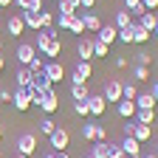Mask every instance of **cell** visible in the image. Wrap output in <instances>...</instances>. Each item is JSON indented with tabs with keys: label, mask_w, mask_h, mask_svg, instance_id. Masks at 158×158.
Here are the masks:
<instances>
[{
	"label": "cell",
	"mask_w": 158,
	"mask_h": 158,
	"mask_svg": "<svg viewBox=\"0 0 158 158\" xmlns=\"http://www.w3.org/2000/svg\"><path fill=\"white\" fill-rule=\"evenodd\" d=\"M14 147H17L20 155H28V158H31V155L37 152V135H34V133H20L17 141H14Z\"/></svg>",
	"instance_id": "cell-1"
},
{
	"label": "cell",
	"mask_w": 158,
	"mask_h": 158,
	"mask_svg": "<svg viewBox=\"0 0 158 158\" xmlns=\"http://www.w3.org/2000/svg\"><path fill=\"white\" fill-rule=\"evenodd\" d=\"M11 105H14V110L26 113V110L31 107V88H14V93H11Z\"/></svg>",
	"instance_id": "cell-2"
},
{
	"label": "cell",
	"mask_w": 158,
	"mask_h": 158,
	"mask_svg": "<svg viewBox=\"0 0 158 158\" xmlns=\"http://www.w3.org/2000/svg\"><path fill=\"white\" fill-rule=\"evenodd\" d=\"M48 138H51L54 152H62V150H68V144H71V135H68V130H65V127H56Z\"/></svg>",
	"instance_id": "cell-3"
},
{
	"label": "cell",
	"mask_w": 158,
	"mask_h": 158,
	"mask_svg": "<svg viewBox=\"0 0 158 158\" xmlns=\"http://www.w3.org/2000/svg\"><path fill=\"white\" fill-rule=\"evenodd\" d=\"M40 110H43V113H56V110H59V96H56V90H54V88L43 90V102H40Z\"/></svg>",
	"instance_id": "cell-4"
},
{
	"label": "cell",
	"mask_w": 158,
	"mask_h": 158,
	"mask_svg": "<svg viewBox=\"0 0 158 158\" xmlns=\"http://www.w3.org/2000/svg\"><path fill=\"white\" fill-rule=\"evenodd\" d=\"M14 56H17V62L23 65V68H28V62L37 56V48H34L31 43H20V45H17V51H14Z\"/></svg>",
	"instance_id": "cell-5"
},
{
	"label": "cell",
	"mask_w": 158,
	"mask_h": 158,
	"mask_svg": "<svg viewBox=\"0 0 158 158\" xmlns=\"http://www.w3.org/2000/svg\"><path fill=\"white\" fill-rule=\"evenodd\" d=\"M43 73H45V76L51 79V85H56V82H62V79H65V68H62V62H56V59H51V62H45Z\"/></svg>",
	"instance_id": "cell-6"
},
{
	"label": "cell",
	"mask_w": 158,
	"mask_h": 158,
	"mask_svg": "<svg viewBox=\"0 0 158 158\" xmlns=\"http://www.w3.org/2000/svg\"><path fill=\"white\" fill-rule=\"evenodd\" d=\"M88 110H90V116H93V118L105 116V110H107V102H105V96H99V93H90V96H88Z\"/></svg>",
	"instance_id": "cell-7"
},
{
	"label": "cell",
	"mask_w": 158,
	"mask_h": 158,
	"mask_svg": "<svg viewBox=\"0 0 158 158\" xmlns=\"http://www.w3.org/2000/svg\"><path fill=\"white\" fill-rule=\"evenodd\" d=\"M102 96H105V102H122V82L118 79H107Z\"/></svg>",
	"instance_id": "cell-8"
},
{
	"label": "cell",
	"mask_w": 158,
	"mask_h": 158,
	"mask_svg": "<svg viewBox=\"0 0 158 158\" xmlns=\"http://www.w3.org/2000/svg\"><path fill=\"white\" fill-rule=\"evenodd\" d=\"M96 40H102V43H107V45H113L116 40H118V28L116 26H110V23H105L102 28L96 31Z\"/></svg>",
	"instance_id": "cell-9"
},
{
	"label": "cell",
	"mask_w": 158,
	"mask_h": 158,
	"mask_svg": "<svg viewBox=\"0 0 158 158\" xmlns=\"http://www.w3.org/2000/svg\"><path fill=\"white\" fill-rule=\"evenodd\" d=\"M76 54H79V59L90 62V59H93V40H90V37H82V40L76 43Z\"/></svg>",
	"instance_id": "cell-10"
},
{
	"label": "cell",
	"mask_w": 158,
	"mask_h": 158,
	"mask_svg": "<svg viewBox=\"0 0 158 158\" xmlns=\"http://www.w3.org/2000/svg\"><path fill=\"white\" fill-rule=\"evenodd\" d=\"M79 17H82V23H85V31H99L102 28V20H99V14H93V11H82L79 9Z\"/></svg>",
	"instance_id": "cell-11"
},
{
	"label": "cell",
	"mask_w": 158,
	"mask_h": 158,
	"mask_svg": "<svg viewBox=\"0 0 158 158\" xmlns=\"http://www.w3.org/2000/svg\"><path fill=\"white\" fill-rule=\"evenodd\" d=\"M6 28H9V34H11V37H23L26 23H23V17H20V14H14V17H9V20H6Z\"/></svg>",
	"instance_id": "cell-12"
},
{
	"label": "cell",
	"mask_w": 158,
	"mask_h": 158,
	"mask_svg": "<svg viewBox=\"0 0 158 158\" xmlns=\"http://www.w3.org/2000/svg\"><path fill=\"white\" fill-rule=\"evenodd\" d=\"M20 17H23V23H26V28H34V31H40L43 28V20H40V11H20Z\"/></svg>",
	"instance_id": "cell-13"
},
{
	"label": "cell",
	"mask_w": 158,
	"mask_h": 158,
	"mask_svg": "<svg viewBox=\"0 0 158 158\" xmlns=\"http://www.w3.org/2000/svg\"><path fill=\"white\" fill-rule=\"evenodd\" d=\"M150 135H152V127L150 124H138L135 122V130H133V138L138 144H144V141H150Z\"/></svg>",
	"instance_id": "cell-14"
},
{
	"label": "cell",
	"mask_w": 158,
	"mask_h": 158,
	"mask_svg": "<svg viewBox=\"0 0 158 158\" xmlns=\"http://www.w3.org/2000/svg\"><path fill=\"white\" fill-rule=\"evenodd\" d=\"M135 102H133V99H122V102H118V116H122V118H133L135 116Z\"/></svg>",
	"instance_id": "cell-15"
},
{
	"label": "cell",
	"mask_w": 158,
	"mask_h": 158,
	"mask_svg": "<svg viewBox=\"0 0 158 158\" xmlns=\"http://www.w3.org/2000/svg\"><path fill=\"white\" fill-rule=\"evenodd\" d=\"M133 102H135V107H138V110H152V107H155V99H152V93H138V96L133 99Z\"/></svg>",
	"instance_id": "cell-16"
},
{
	"label": "cell",
	"mask_w": 158,
	"mask_h": 158,
	"mask_svg": "<svg viewBox=\"0 0 158 158\" xmlns=\"http://www.w3.org/2000/svg\"><path fill=\"white\" fill-rule=\"evenodd\" d=\"M73 73L82 79V82H88V79L93 76V68H90V62H85V59H79L76 62V68H73Z\"/></svg>",
	"instance_id": "cell-17"
},
{
	"label": "cell",
	"mask_w": 158,
	"mask_h": 158,
	"mask_svg": "<svg viewBox=\"0 0 158 158\" xmlns=\"http://www.w3.org/2000/svg\"><path fill=\"white\" fill-rule=\"evenodd\" d=\"M155 23H158V14H155V11H144L141 17H138V26H141V28H147L150 34H152Z\"/></svg>",
	"instance_id": "cell-18"
},
{
	"label": "cell",
	"mask_w": 158,
	"mask_h": 158,
	"mask_svg": "<svg viewBox=\"0 0 158 158\" xmlns=\"http://www.w3.org/2000/svg\"><path fill=\"white\" fill-rule=\"evenodd\" d=\"M14 6L20 9V11H43L45 6H43V0H14Z\"/></svg>",
	"instance_id": "cell-19"
},
{
	"label": "cell",
	"mask_w": 158,
	"mask_h": 158,
	"mask_svg": "<svg viewBox=\"0 0 158 158\" xmlns=\"http://www.w3.org/2000/svg\"><path fill=\"white\" fill-rule=\"evenodd\" d=\"M122 150H124L127 155H141V144H138L133 135H124V141H122Z\"/></svg>",
	"instance_id": "cell-20"
},
{
	"label": "cell",
	"mask_w": 158,
	"mask_h": 158,
	"mask_svg": "<svg viewBox=\"0 0 158 158\" xmlns=\"http://www.w3.org/2000/svg\"><path fill=\"white\" fill-rule=\"evenodd\" d=\"M133 43H138V45L150 43V31H147V28H141L138 23H133Z\"/></svg>",
	"instance_id": "cell-21"
},
{
	"label": "cell",
	"mask_w": 158,
	"mask_h": 158,
	"mask_svg": "<svg viewBox=\"0 0 158 158\" xmlns=\"http://www.w3.org/2000/svg\"><path fill=\"white\" fill-rule=\"evenodd\" d=\"M14 79H17V88H31V79H34V76H31V71H28V68L20 65V71H17V76H14Z\"/></svg>",
	"instance_id": "cell-22"
},
{
	"label": "cell",
	"mask_w": 158,
	"mask_h": 158,
	"mask_svg": "<svg viewBox=\"0 0 158 158\" xmlns=\"http://www.w3.org/2000/svg\"><path fill=\"white\" fill-rule=\"evenodd\" d=\"M31 88H34V90H48V88H54V85H51V79H48L45 73H34Z\"/></svg>",
	"instance_id": "cell-23"
},
{
	"label": "cell",
	"mask_w": 158,
	"mask_h": 158,
	"mask_svg": "<svg viewBox=\"0 0 158 158\" xmlns=\"http://www.w3.org/2000/svg\"><path fill=\"white\" fill-rule=\"evenodd\" d=\"M96 130H99V124L96 122H82V138H85V141H96Z\"/></svg>",
	"instance_id": "cell-24"
},
{
	"label": "cell",
	"mask_w": 158,
	"mask_h": 158,
	"mask_svg": "<svg viewBox=\"0 0 158 158\" xmlns=\"http://www.w3.org/2000/svg\"><path fill=\"white\" fill-rule=\"evenodd\" d=\"M56 11H59V14H76V11H79V0H59Z\"/></svg>",
	"instance_id": "cell-25"
},
{
	"label": "cell",
	"mask_w": 158,
	"mask_h": 158,
	"mask_svg": "<svg viewBox=\"0 0 158 158\" xmlns=\"http://www.w3.org/2000/svg\"><path fill=\"white\" fill-rule=\"evenodd\" d=\"M68 31H71V34H76V37H82V34H85V23H82V17H79V11L71 17V23H68Z\"/></svg>",
	"instance_id": "cell-26"
},
{
	"label": "cell",
	"mask_w": 158,
	"mask_h": 158,
	"mask_svg": "<svg viewBox=\"0 0 158 158\" xmlns=\"http://www.w3.org/2000/svg\"><path fill=\"white\" fill-rule=\"evenodd\" d=\"M133 118H135L138 124H150V127H152V122H155V110H135Z\"/></svg>",
	"instance_id": "cell-27"
},
{
	"label": "cell",
	"mask_w": 158,
	"mask_h": 158,
	"mask_svg": "<svg viewBox=\"0 0 158 158\" xmlns=\"http://www.w3.org/2000/svg\"><path fill=\"white\" fill-rule=\"evenodd\" d=\"M71 96H73V102H85L90 90H88V85H71Z\"/></svg>",
	"instance_id": "cell-28"
},
{
	"label": "cell",
	"mask_w": 158,
	"mask_h": 158,
	"mask_svg": "<svg viewBox=\"0 0 158 158\" xmlns=\"http://www.w3.org/2000/svg\"><path fill=\"white\" fill-rule=\"evenodd\" d=\"M130 23H133V14L130 11H116V20H113L116 28H127Z\"/></svg>",
	"instance_id": "cell-29"
},
{
	"label": "cell",
	"mask_w": 158,
	"mask_h": 158,
	"mask_svg": "<svg viewBox=\"0 0 158 158\" xmlns=\"http://www.w3.org/2000/svg\"><path fill=\"white\" fill-rule=\"evenodd\" d=\"M124 6H127V11H130L133 17H141V14L147 11V9L141 6V0H124Z\"/></svg>",
	"instance_id": "cell-30"
},
{
	"label": "cell",
	"mask_w": 158,
	"mask_h": 158,
	"mask_svg": "<svg viewBox=\"0 0 158 158\" xmlns=\"http://www.w3.org/2000/svg\"><path fill=\"white\" fill-rule=\"evenodd\" d=\"M133 79L135 82H150V68L147 65H135L133 68Z\"/></svg>",
	"instance_id": "cell-31"
},
{
	"label": "cell",
	"mask_w": 158,
	"mask_h": 158,
	"mask_svg": "<svg viewBox=\"0 0 158 158\" xmlns=\"http://www.w3.org/2000/svg\"><path fill=\"white\" fill-rule=\"evenodd\" d=\"M90 155H93V158H107V141H93Z\"/></svg>",
	"instance_id": "cell-32"
},
{
	"label": "cell",
	"mask_w": 158,
	"mask_h": 158,
	"mask_svg": "<svg viewBox=\"0 0 158 158\" xmlns=\"http://www.w3.org/2000/svg\"><path fill=\"white\" fill-rule=\"evenodd\" d=\"M107 54H110V45L102 43V40H93V56H102V59H105Z\"/></svg>",
	"instance_id": "cell-33"
},
{
	"label": "cell",
	"mask_w": 158,
	"mask_h": 158,
	"mask_svg": "<svg viewBox=\"0 0 158 158\" xmlns=\"http://www.w3.org/2000/svg\"><path fill=\"white\" fill-rule=\"evenodd\" d=\"M138 96V88L133 82H122V99H135Z\"/></svg>",
	"instance_id": "cell-34"
},
{
	"label": "cell",
	"mask_w": 158,
	"mask_h": 158,
	"mask_svg": "<svg viewBox=\"0 0 158 158\" xmlns=\"http://www.w3.org/2000/svg\"><path fill=\"white\" fill-rule=\"evenodd\" d=\"M43 68H45V59H43V56H34L31 62H28V71H31V76H34V73H43Z\"/></svg>",
	"instance_id": "cell-35"
},
{
	"label": "cell",
	"mask_w": 158,
	"mask_h": 158,
	"mask_svg": "<svg viewBox=\"0 0 158 158\" xmlns=\"http://www.w3.org/2000/svg\"><path fill=\"white\" fill-rule=\"evenodd\" d=\"M107 158H127V152L122 150V144H107Z\"/></svg>",
	"instance_id": "cell-36"
},
{
	"label": "cell",
	"mask_w": 158,
	"mask_h": 158,
	"mask_svg": "<svg viewBox=\"0 0 158 158\" xmlns=\"http://www.w3.org/2000/svg\"><path fill=\"white\" fill-rule=\"evenodd\" d=\"M118 40H122L124 45H130V43H133V23H130L127 28H118Z\"/></svg>",
	"instance_id": "cell-37"
},
{
	"label": "cell",
	"mask_w": 158,
	"mask_h": 158,
	"mask_svg": "<svg viewBox=\"0 0 158 158\" xmlns=\"http://www.w3.org/2000/svg\"><path fill=\"white\" fill-rule=\"evenodd\" d=\"M54 130H56L54 118H43V122H40V133H43V135H51Z\"/></svg>",
	"instance_id": "cell-38"
},
{
	"label": "cell",
	"mask_w": 158,
	"mask_h": 158,
	"mask_svg": "<svg viewBox=\"0 0 158 158\" xmlns=\"http://www.w3.org/2000/svg\"><path fill=\"white\" fill-rule=\"evenodd\" d=\"M59 54H62V43H59V37H56V40H54V43L48 45V51H45V56H51V59H54V56H59Z\"/></svg>",
	"instance_id": "cell-39"
},
{
	"label": "cell",
	"mask_w": 158,
	"mask_h": 158,
	"mask_svg": "<svg viewBox=\"0 0 158 158\" xmlns=\"http://www.w3.org/2000/svg\"><path fill=\"white\" fill-rule=\"evenodd\" d=\"M73 113L82 116V118H88V116H90V110H88V99H85V102H73Z\"/></svg>",
	"instance_id": "cell-40"
},
{
	"label": "cell",
	"mask_w": 158,
	"mask_h": 158,
	"mask_svg": "<svg viewBox=\"0 0 158 158\" xmlns=\"http://www.w3.org/2000/svg\"><path fill=\"white\" fill-rule=\"evenodd\" d=\"M133 59H135V65H147V68L152 65V56H150L147 51H138V54H135Z\"/></svg>",
	"instance_id": "cell-41"
},
{
	"label": "cell",
	"mask_w": 158,
	"mask_h": 158,
	"mask_svg": "<svg viewBox=\"0 0 158 158\" xmlns=\"http://www.w3.org/2000/svg\"><path fill=\"white\" fill-rule=\"evenodd\" d=\"M40 20H43V28H54V20H56V17L43 9V11H40Z\"/></svg>",
	"instance_id": "cell-42"
},
{
	"label": "cell",
	"mask_w": 158,
	"mask_h": 158,
	"mask_svg": "<svg viewBox=\"0 0 158 158\" xmlns=\"http://www.w3.org/2000/svg\"><path fill=\"white\" fill-rule=\"evenodd\" d=\"M0 102L11 105V90H9V88H0Z\"/></svg>",
	"instance_id": "cell-43"
},
{
	"label": "cell",
	"mask_w": 158,
	"mask_h": 158,
	"mask_svg": "<svg viewBox=\"0 0 158 158\" xmlns=\"http://www.w3.org/2000/svg\"><path fill=\"white\" fill-rule=\"evenodd\" d=\"M141 6H144L147 11H155V9H158V0H141Z\"/></svg>",
	"instance_id": "cell-44"
},
{
	"label": "cell",
	"mask_w": 158,
	"mask_h": 158,
	"mask_svg": "<svg viewBox=\"0 0 158 158\" xmlns=\"http://www.w3.org/2000/svg\"><path fill=\"white\" fill-rule=\"evenodd\" d=\"M96 141H107V130L99 124V130H96Z\"/></svg>",
	"instance_id": "cell-45"
},
{
	"label": "cell",
	"mask_w": 158,
	"mask_h": 158,
	"mask_svg": "<svg viewBox=\"0 0 158 158\" xmlns=\"http://www.w3.org/2000/svg\"><path fill=\"white\" fill-rule=\"evenodd\" d=\"M113 65H116V68H127V56H116Z\"/></svg>",
	"instance_id": "cell-46"
},
{
	"label": "cell",
	"mask_w": 158,
	"mask_h": 158,
	"mask_svg": "<svg viewBox=\"0 0 158 158\" xmlns=\"http://www.w3.org/2000/svg\"><path fill=\"white\" fill-rule=\"evenodd\" d=\"M96 0H79V9H93Z\"/></svg>",
	"instance_id": "cell-47"
},
{
	"label": "cell",
	"mask_w": 158,
	"mask_h": 158,
	"mask_svg": "<svg viewBox=\"0 0 158 158\" xmlns=\"http://www.w3.org/2000/svg\"><path fill=\"white\" fill-rule=\"evenodd\" d=\"M150 93H152V99H155V102H158V79H155V82L150 85Z\"/></svg>",
	"instance_id": "cell-48"
},
{
	"label": "cell",
	"mask_w": 158,
	"mask_h": 158,
	"mask_svg": "<svg viewBox=\"0 0 158 158\" xmlns=\"http://www.w3.org/2000/svg\"><path fill=\"white\" fill-rule=\"evenodd\" d=\"M0 71H6V56L0 54Z\"/></svg>",
	"instance_id": "cell-49"
},
{
	"label": "cell",
	"mask_w": 158,
	"mask_h": 158,
	"mask_svg": "<svg viewBox=\"0 0 158 158\" xmlns=\"http://www.w3.org/2000/svg\"><path fill=\"white\" fill-rule=\"evenodd\" d=\"M14 0H0V9H6V6H11Z\"/></svg>",
	"instance_id": "cell-50"
},
{
	"label": "cell",
	"mask_w": 158,
	"mask_h": 158,
	"mask_svg": "<svg viewBox=\"0 0 158 158\" xmlns=\"http://www.w3.org/2000/svg\"><path fill=\"white\" fill-rule=\"evenodd\" d=\"M54 155H56V158H71V155H68L65 150H62V152H54Z\"/></svg>",
	"instance_id": "cell-51"
},
{
	"label": "cell",
	"mask_w": 158,
	"mask_h": 158,
	"mask_svg": "<svg viewBox=\"0 0 158 158\" xmlns=\"http://www.w3.org/2000/svg\"><path fill=\"white\" fill-rule=\"evenodd\" d=\"M141 158H158V155H155V152H150V155H141Z\"/></svg>",
	"instance_id": "cell-52"
},
{
	"label": "cell",
	"mask_w": 158,
	"mask_h": 158,
	"mask_svg": "<svg viewBox=\"0 0 158 158\" xmlns=\"http://www.w3.org/2000/svg\"><path fill=\"white\" fill-rule=\"evenodd\" d=\"M14 158H28V155H20V152H14Z\"/></svg>",
	"instance_id": "cell-53"
},
{
	"label": "cell",
	"mask_w": 158,
	"mask_h": 158,
	"mask_svg": "<svg viewBox=\"0 0 158 158\" xmlns=\"http://www.w3.org/2000/svg\"><path fill=\"white\" fill-rule=\"evenodd\" d=\"M43 158H56V155H54V152H48V155H43Z\"/></svg>",
	"instance_id": "cell-54"
},
{
	"label": "cell",
	"mask_w": 158,
	"mask_h": 158,
	"mask_svg": "<svg viewBox=\"0 0 158 158\" xmlns=\"http://www.w3.org/2000/svg\"><path fill=\"white\" fill-rule=\"evenodd\" d=\"M152 34H155V37H158V23H155V28H152Z\"/></svg>",
	"instance_id": "cell-55"
},
{
	"label": "cell",
	"mask_w": 158,
	"mask_h": 158,
	"mask_svg": "<svg viewBox=\"0 0 158 158\" xmlns=\"http://www.w3.org/2000/svg\"><path fill=\"white\" fill-rule=\"evenodd\" d=\"M127 158H141V155H127Z\"/></svg>",
	"instance_id": "cell-56"
},
{
	"label": "cell",
	"mask_w": 158,
	"mask_h": 158,
	"mask_svg": "<svg viewBox=\"0 0 158 158\" xmlns=\"http://www.w3.org/2000/svg\"><path fill=\"white\" fill-rule=\"evenodd\" d=\"M152 152H155V155H158V144H155V150H152Z\"/></svg>",
	"instance_id": "cell-57"
},
{
	"label": "cell",
	"mask_w": 158,
	"mask_h": 158,
	"mask_svg": "<svg viewBox=\"0 0 158 158\" xmlns=\"http://www.w3.org/2000/svg\"><path fill=\"white\" fill-rule=\"evenodd\" d=\"M0 138H3V127H0Z\"/></svg>",
	"instance_id": "cell-58"
},
{
	"label": "cell",
	"mask_w": 158,
	"mask_h": 158,
	"mask_svg": "<svg viewBox=\"0 0 158 158\" xmlns=\"http://www.w3.org/2000/svg\"><path fill=\"white\" fill-rule=\"evenodd\" d=\"M85 158H93V155H90V152H88V155H85Z\"/></svg>",
	"instance_id": "cell-59"
}]
</instances>
